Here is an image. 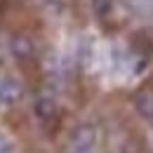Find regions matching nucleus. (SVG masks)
Returning <instances> with one entry per match:
<instances>
[{
  "mask_svg": "<svg viewBox=\"0 0 153 153\" xmlns=\"http://www.w3.org/2000/svg\"><path fill=\"white\" fill-rule=\"evenodd\" d=\"M68 153H97V127L85 123L80 125L68 144Z\"/></svg>",
  "mask_w": 153,
  "mask_h": 153,
  "instance_id": "obj_1",
  "label": "nucleus"
},
{
  "mask_svg": "<svg viewBox=\"0 0 153 153\" xmlns=\"http://www.w3.org/2000/svg\"><path fill=\"white\" fill-rule=\"evenodd\" d=\"M21 99V85L14 78H2L0 80V106H12Z\"/></svg>",
  "mask_w": 153,
  "mask_h": 153,
  "instance_id": "obj_2",
  "label": "nucleus"
},
{
  "mask_svg": "<svg viewBox=\"0 0 153 153\" xmlns=\"http://www.w3.org/2000/svg\"><path fill=\"white\" fill-rule=\"evenodd\" d=\"M134 106L141 118L153 120V87H144L134 94Z\"/></svg>",
  "mask_w": 153,
  "mask_h": 153,
  "instance_id": "obj_3",
  "label": "nucleus"
},
{
  "mask_svg": "<svg viewBox=\"0 0 153 153\" xmlns=\"http://www.w3.org/2000/svg\"><path fill=\"white\" fill-rule=\"evenodd\" d=\"M12 50H14V54H17L19 59H26V57H31L33 45H31V40H28V38L19 36V38H14V42H12Z\"/></svg>",
  "mask_w": 153,
  "mask_h": 153,
  "instance_id": "obj_4",
  "label": "nucleus"
},
{
  "mask_svg": "<svg viewBox=\"0 0 153 153\" xmlns=\"http://www.w3.org/2000/svg\"><path fill=\"white\" fill-rule=\"evenodd\" d=\"M115 2H118V0H92V10H94V14L99 19H104V17H108V14L113 12Z\"/></svg>",
  "mask_w": 153,
  "mask_h": 153,
  "instance_id": "obj_5",
  "label": "nucleus"
},
{
  "mask_svg": "<svg viewBox=\"0 0 153 153\" xmlns=\"http://www.w3.org/2000/svg\"><path fill=\"white\" fill-rule=\"evenodd\" d=\"M68 2H71V0H45V5H47L50 10H54V12H64V10L68 7Z\"/></svg>",
  "mask_w": 153,
  "mask_h": 153,
  "instance_id": "obj_6",
  "label": "nucleus"
},
{
  "mask_svg": "<svg viewBox=\"0 0 153 153\" xmlns=\"http://www.w3.org/2000/svg\"><path fill=\"white\" fill-rule=\"evenodd\" d=\"M14 151V146H12V139L7 137V134L0 132V153H12Z\"/></svg>",
  "mask_w": 153,
  "mask_h": 153,
  "instance_id": "obj_7",
  "label": "nucleus"
}]
</instances>
